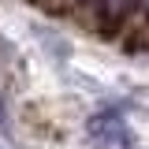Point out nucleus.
I'll return each mask as SVG.
<instances>
[{"instance_id": "1", "label": "nucleus", "mask_w": 149, "mask_h": 149, "mask_svg": "<svg viewBox=\"0 0 149 149\" xmlns=\"http://www.w3.org/2000/svg\"><path fill=\"white\" fill-rule=\"evenodd\" d=\"M90 138L93 149H134V134H130L127 119L119 112H101L90 119Z\"/></svg>"}, {"instance_id": "2", "label": "nucleus", "mask_w": 149, "mask_h": 149, "mask_svg": "<svg viewBox=\"0 0 149 149\" xmlns=\"http://www.w3.org/2000/svg\"><path fill=\"white\" fill-rule=\"evenodd\" d=\"M93 4L101 8V15H108V19H119L134 8V0H93Z\"/></svg>"}]
</instances>
